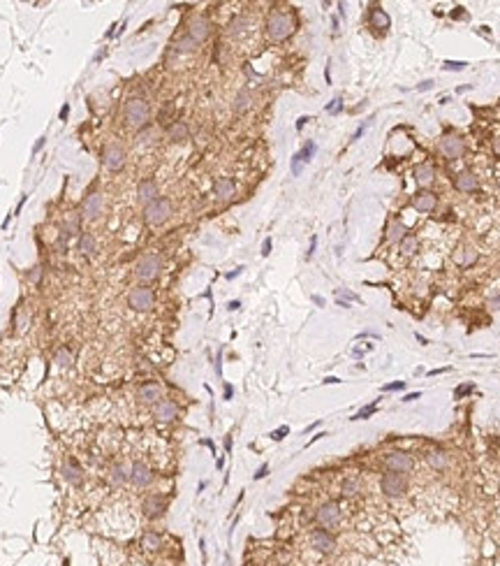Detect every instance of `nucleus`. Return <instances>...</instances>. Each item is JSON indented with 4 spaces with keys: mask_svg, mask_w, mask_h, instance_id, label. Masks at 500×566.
<instances>
[{
    "mask_svg": "<svg viewBox=\"0 0 500 566\" xmlns=\"http://www.w3.org/2000/svg\"><path fill=\"white\" fill-rule=\"evenodd\" d=\"M266 33H269V38L273 42H283V40H287L294 33V19L285 14V12H273L269 16V21H266Z\"/></svg>",
    "mask_w": 500,
    "mask_h": 566,
    "instance_id": "f257e3e1",
    "label": "nucleus"
},
{
    "mask_svg": "<svg viewBox=\"0 0 500 566\" xmlns=\"http://www.w3.org/2000/svg\"><path fill=\"white\" fill-rule=\"evenodd\" d=\"M408 476L405 474H396V471H387L380 478V490L385 492V497L389 499H401L405 492H408Z\"/></svg>",
    "mask_w": 500,
    "mask_h": 566,
    "instance_id": "f03ea898",
    "label": "nucleus"
},
{
    "mask_svg": "<svg viewBox=\"0 0 500 566\" xmlns=\"http://www.w3.org/2000/svg\"><path fill=\"white\" fill-rule=\"evenodd\" d=\"M169 216H172V202L167 198H158L144 209V218L148 225H162L165 221H169Z\"/></svg>",
    "mask_w": 500,
    "mask_h": 566,
    "instance_id": "7ed1b4c3",
    "label": "nucleus"
},
{
    "mask_svg": "<svg viewBox=\"0 0 500 566\" xmlns=\"http://www.w3.org/2000/svg\"><path fill=\"white\" fill-rule=\"evenodd\" d=\"M125 121H128L130 128H144L148 123V105L139 98L130 100L125 105Z\"/></svg>",
    "mask_w": 500,
    "mask_h": 566,
    "instance_id": "20e7f679",
    "label": "nucleus"
},
{
    "mask_svg": "<svg viewBox=\"0 0 500 566\" xmlns=\"http://www.w3.org/2000/svg\"><path fill=\"white\" fill-rule=\"evenodd\" d=\"M385 467L387 471H396V474H408L412 471L415 462L410 457V452H403V450H389L385 455Z\"/></svg>",
    "mask_w": 500,
    "mask_h": 566,
    "instance_id": "39448f33",
    "label": "nucleus"
},
{
    "mask_svg": "<svg viewBox=\"0 0 500 566\" xmlns=\"http://www.w3.org/2000/svg\"><path fill=\"white\" fill-rule=\"evenodd\" d=\"M160 269H162V262H160L158 255H146L137 262V279L144 283L155 281L160 276Z\"/></svg>",
    "mask_w": 500,
    "mask_h": 566,
    "instance_id": "423d86ee",
    "label": "nucleus"
},
{
    "mask_svg": "<svg viewBox=\"0 0 500 566\" xmlns=\"http://www.w3.org/2000/svg\"><path fill=\"white\" fill-rule=\"evenodd\" d=\"M128 304L135 311H151L153 304H155V295H153V290L148 285H139V288H135V290L130 292Z\"/></svg>",
    "mask_w": 500,
    "mask_h": 566,
    "instance_id": "0eeeda50",
    "label": "nucleus"
},
{
    "mask_svg": "<svg viewBox=\"0 0 500 566\" xmlns=\"http://www.w3.org/2000/svg\"><path fill=\"white\" fill-rule=\"evenodd\" d=\"M315 520H318L320 527H336L338 522H341V506L336 504V501H326V504H322L315 511Z\"/></svg>",
    "mask_w": 500,
    "mask_h": 566,
    "instance_id": "6e6552de",
    "label": "nucleus"
},
{
    "mask_svg": "<svg viewBox=\"0 0 500 566\" xmlns=\"http://www.w3.org/2000/svg\"><path fill=\"white\" fill-rule=\"evenodd\" d=\"M438 149H440V153H442L447 161H456V158H461V156H463L465 144H463V139L459 137V135H445V137L440 139Z\"/></svg>",
    "mask_w": 500,
    "mask_h": 566,
    "instance_id": "1a4fd4ad",
    "label": "nucleus"
},
{
    "mask_svg": "<svg viewBox=\"0 0 500 566\" xmlns=\"http://www.w3.org/2000/svg\"><path fill=\"white\" fill-rule=\"evenodd\" d=\"M311 545L322 555H329V552L336 550V538L326 529H315V531H311Z\"/></svg>",
    "mask_w": 500,
    "mask_h": 566,
    "instance_id": "9d476101",
    "label": "nucleus"
},
{
    "mask_svg": "<svg viewBox=\"0 0 500 566\" xmlns=\"http://www.w3.org/2000/svg\"><path fill=\"white\" fill-rule=\"evenodd\" d=\"M151 481H153V471L148 469V464H144V462H135V464L130 467V483H132V485H137V487H146Z\"/></svg>",
    "mask_w": 500,
    "mask_h": 566,
    "instance_id": "9b49d317",
    "label": "nucleus"
},
{
    "mask_svg": "<svg viewBox=\"0 0 500 566\" xmlns=\"http://www.w3.org/2000/svg\"><path fill=\"white\" fill-rule=\"evenodd\" d=\"M153 413H155V418H158L160 422H172V420H176V415H179V406H176V402H172V399H160L158 404L153 406Z\"/></svg>",
    "mask_w": 500,
    "mask_h": 566,
    "instance_id": "f8f14e48",
    "label": "nucleus"
},
{
    "mask_svg": "<svg viewBox=\"0 0 500 566\" xmlns=\"http://www.w3.org/2000/svg\"><path fill=\"white\" fill-rule=\"evenodd\" d=\"M123 165H125V151H123L118 144L107 146V151H105V167L111 169V172H118Z\"/></svg>",
    "mask_w": 500,
    "mask_h": 566,
    "instance_id": "ddd939ff",
    "label": "nucleus"
},
{
    "mask_svg": "<svg viewBox=\"0 0 500 566\" xmlns=\"http://www.w3.org/2000/svg\"><path fill=\"white\" fill-rule=\"evenodd\" d=\"M435 204H438V198H435V193L431 191H419L412 198V207L419 211V214H431L433 209H435Z\"/></svg>",
    "mask_w": 500,
    "mask_h": 566,
    "instance_id": "4468645a",
    "label": "nucleus"
},
{
    "mask_svg": "<svg viewBox=\"0 0 500 566\" xmlns=\"http://www.w3.org/2000/svg\"><path fill=\"white\" fill-rule=\"evenodd\" d=\"M315 151H318L315 142H306V146H303L299 153H294V158H292V174L299 176L301 167L306 165V162H311V158L315 156Z\"/></svg>",
    "mask_w": 500,
    "mask_h": 566,
    "instance_id": "2eb2a0df",
    "label": "nucleus"
},
{
    "mask_svg": "<svg viewBox=\"0 0 500 566\" xmlns=\"http://www.w3.org/2000/svg\"><path fill=\"white\" fill-rule=\"evenodd\" d=\"M102 209H105V198H102L100 193H93V195H88L86 202H83V218L95 221V218L102 214Z\"/></svg>",
    "mask_w": 500,
    "mask_h": 566,
    "instance_id": "dca6fc26",
    "label": "nucleus"
},
{
    "mask_svg": "<svg viewBox=\"0 0 500 566\" xmlns=\"http://www.w3.org/2000/svg\"><path fill=\"white\" fill-rule=\"evenodd\" d=\"M160 198V193H158V184L155 181H151V179H146V181H142L139 184V188H137V200L142 202V204H151V202H155V200Z\"/></svg>",
    "mask_w": 500,
    "mask_h": 566,
    "instance_id": "f3484780",
    "label": "nucleus"
},
{
    "mask_svg": "<svg viewBox=\"0 0 500 566\" xmlns=\"http://www.w3.org/2000/svg\"><path fill=\"white\" fill-rule=\"evenodd\" d=\"M454 186H456V191H461V193H475L479 188V181H477V176L472 174L470 169H463V172L456 174Z\"/></svg>",
    "mask_w": 500,
    "mask_h": 566,
    "instance_id": "a211bd4d",
    "label": "nucleus"
},
{
    "mask_svg": "<svg viewBox=\"0 0 500 566\" xmlns=\"http://www.w3.org/2000/svg\"><path fill=\"white\" fill-rule=\"evenodd\" d=\"M412 176H415V181L422 186V188H426V186L433 184L435 169H433V165H429V162H419V165H415V169H412Z\"/></svg>",
    "mask_w": 500,
    "mask_h": 566,
    "instance_id": "6ab92c4d",
    "label": "nucleus"
},
{
    "mask_svg": "<svg viewBox=\"0 0 500 566\" xmlns=\"http://www.w3.org/2000/svg\"><path fill=\"white\" fill-rule=\"evenodd\" d=\"M213 193H215V198H218L220 202H229V200L234 198L236 186H234V181H232V179L222 176V179H218V181H215V186H213Z\"/></svg>",
    "mask_w": 500,
    "mask_h": 566,
    "instance_id": "aec40b11",
    "label": "nucleus"
},
{
    "mask_svg": "<svg viewBox=\"0 0 500 566\" xmlns=\"http://www.w3.org/2000/svg\"><path fill=\"white\" fill-rule=\"evenodd\" d=\"M209 21H206L204 16H197V19H192L190 21V26H188V35L195 42H202V40H206L209 38Z\"/></svg>",
    "mask_w": 500,
    "mask_h": 566,
    "instance_id": "412c9836",
    "label": "nucleus"
},
{
    "mask_svg": "<svg viewBox=\"0 0 500 566\" xmlns=\"http://www.w3.org/2000/svg\"><path fill=\"white\" fill-rule=\"evenodd\" d=\"M144 513H146V518H160V515L165 513V499L160 497V494H151V497H146Z\"/></svg>",
    "mask_w": 500,
    "mask_h": 566,
    "instance_id": "4be33fe9",
    "label": "nucleus"
},
{
    "mask_svg": "<svg viewBox=\"0 0 500 566\" xmlns=\"http://www.w3.org/2000/svg\"><path fill=\"white\" fill-rule=\"evenodd\" d=\"M139 399L144 402V404H158L160 399H162V388H160L158 383H146L144 388L139 390Z\"/></svg>",
    "mask_w": 500,
    "mask_h": 566,
    "instance_id": "5701e85b",
    "label": "nucleus"
},
{
    "mask_svg": "<svg viewBox=\"0 0 500 566\" xmlns=\"http://www.w3.org/2000/svg\"><path fill=\"white\" fill-rule=\"evenodd\" d=\"M371 26L378 28V31H387L392 26V16L387 14L382 7H373L371 9Z\"/></svg>",
    "mask_w": 500,
    "mask_h": 566,
    "instance_id": "b1692460",
    "label": "nucleus"
},
{
    "mask_svg": "<svg viewBox=\"0 0 500 566\" xmlns=\"http://www.w3.org/2000/svg\"><path fill=\"white\" fill-rule=\"evenodd\" d=\"M426 464L431 469H435V471H442V469H447V464H449V459H447V455L442 450H431V452H426Z\"/></svg>",
    "mask_w": 500,
    "mask_h": 566,
    "instance_id": "393cba45",
    "label": "nucleus"
},
{
    "mask_svg": "<svg viewBox=\"0 0 500 566\" xmlns=\"http://www.w3.org/2000/svg\"><path fill=\"white\" fill-rule=\"evenodd\" d=\"M408 235V230H405V225H403L401 221H392L389 225H387V239L392 242V244H401V239Z\"/></svg>",
    "mask_w": 500,
    "mask_h": 566,
    "instance_id": "a878e982",
    "label": "nucleus"
},
{
    "mask_svg": "<svg viewBox=\"0 0 500 566\" xmlns=\"http://www.w3.org/2000/svg\"><path fill=\"white\" fill-rule=\"evenodd\" d=\"M398 246H401V253L405 258H412V255L419 251V239H417V235H410L408 232V235L401 239V244Z\"/></svg>",
    "mask_w": 500,
    "mask_h": 566,
    "instance_id": "bb28decb",
    "label": "nucleus"
},
{
    "mask_svg": "<svg viewBox=\"0 0 500 566\" xmlns=\"http://www.w3.org/2000/svg\"><path fill=\"white\" fill-rule=\"evenodd\" d=\"M142 548L148 552H155L162 548V536L155 534V531H146L144 536H142Z\"/></svg>",
    "mask_w": 500,
    "mask_h": 566,
    "instance_id": "cd10ccee",
    "label": "nucleus"
},
{
    "mask_svg": "<svg viewBox=\"0 0 500 566\" xmlns=\"http://www.w3.org/2000/svg\"><path fill=\"white\" fill-rule=\"evenodd\" d=\"M475 260H477V251L475 248H461V251L454 253V262L461 265V267H470Z\"/></svg>",
    "mask_w": 500,
    "mask_h": 566,
    "instance_id": "c85d7f7f",
    "label": "nucleus"
},
{
    "mask_svg": "<svg viewBox=\"0 0 500 566\" xmlns=\"http://www.w3.org/2000/svg\"><path fill=\"white\" fill-rule=\"evenodd\" d=\"M63 478L68 483H72V485H79L81 483V469L76 467L74 462H65L63 464Z\"/></svg>",
    "mask_w": 500,
    "mask_h": 566,
    "instance_id": "c756f323",
    "label": "nucleus"
},
{
    "mask_svg": "<svg viewBox=\"0 0 500 566\" xmlns=\"http://www.w3.org/2000/svg\"><path fill=\"white\" fill-rule=\"evenodd\" d=\"M188 135H190V130L183 121H176L169 125V139L172 142H183V139H188Z\"/></svg>",
    "mask_w": 500,
    "mask_h": 566,
    "instance_id": "7c9ffc66",
    "label": "nucleus"
},
{
    "mask_svg": "<svg viewBox=\"0 0 500 566\" xmlns=\"http://www.w3.org/2000/svg\"><path fill=\"white\" fill-rule=\"evenodd\" d=\"M95 237H93L91 232H83L81 237H79V251L83 253V255H93L95 253Z\"/></svg>",
    "mask_w": 500,
    "mask_h": 566,
    "instance_id": "2f4dec72",
    "label": "nucleus"
},
{
    "mask_svg": "<svg viewBox=\"0 0 500 566\" xmlns=\"http://www.w3.org/2000/svg\"><path fill=\"white\" fill-rule=\"evenodd\" d=\"M250 107V93L248 91H239L236 93V98H234V112H246V109Z\"/></svg>",
    "mask_w": 500,
    "mask_h": 566,
    "instance_id": "473e14b6",
    "label": "nucleus"
},
{
    "mask_svg": "<svg viewBox=\"0 0 500 566\" xmlns=\"http://www.w3.org/2000/svg\"><path fill=\"white\" fill-rule=\"evenodd\" d=\"M359 487H361L359 478H357V476H350V478H345V483H343V494H345V497H352V494L359 492Z\"/></svg>",
    "mask_w": 500,
    "mask_h": 566,
    "instance_id": "72a5a7b5",
    "label": "nucleus"
},
{
    "mask_svg": "<svg viewBox=\"0 0 500 566\" xmlns=\"http://www.w3.org/2000/svg\"><path fill=\"white\" fill-rule=\"evenodd\" d=\"M375 411H378V402H373V404H366L361 411H357V413L352 415V420H366V418H371Z\"/></svg>",
    "mask_w": 500,
    "mask_h": 566,
    "instance_id": "f704fd0d",
    "label": "nucleus"
},
{
    "mask_svg": "<svg viewBox=\"0 0 500 566\" xmlns=\"http://www.w3.org/2000/svg\"><path fill=\"white\" fill-rule=\"evenodd\" d=\"M111 481H114V483L130 481V469H125V467H114V471H111Z\"/></svg>",
    "mask_w": 500,
    "mask_h": 566,
    "instance_id": "c9c22d12",
    "label": "nucleus"
},
{
    "mask_svg": "<svg viewBox=\"0 0 500 566\" xmlns=\"http://www.w3.org/2000/svg\"><path fill=\"white\" fill-rule=\"evenodd\" d=\"M465 65L468 63H463V61H445L442 70H447V72H461V70H465Z\"/></svg>",
    "mask_w": 500,
    "mask_h": 566,
    "instance_id": "e433bc0d",
    "label": "nucleus"
},
{
    "mask_svg": "<svg viewBox=\"0 0 500 566\" xmlns=\"http://www.w3.org/2000/svg\"><path fill=\"white\" fill-rule=\"evenodd\" d=\"M56 362H58V364H63V367H68V364H72V355H70L65 348H61V351L56 353Z\"/></svg>",
    "mask_w": 500,
    "mask_h": 566,
    "instance_id": "4c0bfd02",
    "label": "nucleus"
},
{
    "mask_svg": "<svg viewBox=\"0 0 500 566\" xmlns=\"http://www.w3.org/2000/svg\"><path fill=\"white\" fill-rule=\"evenodd\" d=\"M341 109H343V100L341 98H333L331 102L326 105V112H329V114H338Z\"/></svg>",
    "mask_w": 500,
    "mask_h": 566,
    "instance_id": "58836bf2",
    "label": "nucleus"
},
{
    "mask_svg": "<svg viewBox=\"0 0 500 566\" xmlns=\"http://www.w3.org/2000/svg\"><path fill=\"white\" fill-rule=\"evenodd\" d=\"M403 388H405V381H394V383L382 385V390H385V392H396V390H403Z\"/></svg>",
    "mask_w": 500,
    "mask_h": 566,
    "instance_id": "ea45409f",
    "label": "nucleus"
},
{
    "mask_svg": "<svg viewBox=\"0 0 500 566\" xmlns=\"http://www.w3.org/2000/svg\"><path fill=\"white\" fill-rule=\"evenodd\" d=\"M287 432H289V427H287V425H283L281 429H276V432H271V439H273V441H283V439L287 436Z\"/></svg>",
    "mask_w": 500,
    "mask_h": 566,
    "instance_id": "a19ab883",
    "label": "nucleus"
},
{
    "mask_svg": "<svg viewBox=\"0 0 500 566\" xmlns=\"http://www.w3.org/2000/svg\"><path fill=\"white\" fill-rule=\"evenodd\" d=\"M195 44H197V42H195L192 38H185V40H181V42H179V49H183V51H190V49H195Z\"/></svg>",
    "mask_w": 500,
    "mask_h": 566,
    "instance_id": "79ce46f5",
    "label": "nucleus"
},
{
    "mask_svg": "<svg viewBox=\"0 0 500 566\" xmlns=\"http://www.w3.org/2000/svg\"><path fill=\"white\" fill-rule=\"evenodd\" d=\"M266 474H269V464H262V467L255 471V476H252V478H255V481H259V478H264Z\"/></svg>",
    "mask_w": 500,
    "mask_h": 566,
    "instance_id": "37998d69",
    "label": "nucleus"
},
{
    "mask_svg": "<svg viewBox=\"0 0 500 566\" xmlns=\"http://www.w3.org/2000/svg\"><path fill=\"white\" fill-rule=\"evenodd\" d=\"M433 88V79H426V81H422V84L417 86V91H431Z\"/></svg>",
    "mask_w": 500,
    "mask_h": 566,
    "instance_id": "c03bdc74",
    "label": "nucleus"
},
{
    "mask_svg": "<svg viewBox=\"0 0 500 566\" xmlns=\"http://www.w3.org/2000/svg\"><path fill=\"white\" fill-rule=\"evenodd\" d=\"M39 274H42V269H39V267H33V272H31V274H28V279H31V281H35V283H37V281H39Z\"/></svg>",
    "mask_w": 500,
    "mask_h": 566,
    "instance_id": "a18cd8bd",
    "label": "nucleus"
},
{
    "mask_svg": "<svg viewBox=\"0 0 500 566\" xmlns=\"http://www.w3.org/2000/svg\"><path fill=\"white\" fill-rule=\"evenodd\" d=\"M489 306H491V309H500V292H498V295H493V297L489 299Z\"/></svg>",
    "mask_w": 500,
    "mask_h": 566,
    "instance_id": "49530a36",
    "label": "nucleus"
},
{
    "mask_svg": "<svg viewBox=\"0 0 500 566\" xmlns=\"http://www.w3.org/2000/svg\"><path fill=\"white\" fill-rule=\"evenodd\" d=\"M269 253H271V239L266 237L264 244H262V255H269Z\"/></svg>",
    "mask_w": 500,
    "mask_h": 566,
    "instance_id": "de8ad7c7",
    "label": "nucleus"
},
{
    "mask_svg": "<svg viewBox=\"0 0 500 566\" xmlns=\"http://www.w3.org/2000/svg\"><path fill=\"white\" fill-rule=\"evenodd\" d=\"M419 397H422V392H410V395L403 397V402H415V399H419Z\"/></svg>",
    "mask_w": 500,
    "mask_h": 566,
    "instance_id": "09e8293b",
    "label": "nucleus"
},
{
    "mask_svg": "<svg viewBox=\"0 0 500 566\" xmlns=\"http://www.w3.org/2000/svg\"><path fill=\"white\" fill-rule=\"evenodd\" d=\"M336 295H343V297H348V299H357V295L350 290H336Z\"/></svg>",
    "mask_w": 500,
    "mask_h": 566,
    "instance_id": "8fccbe9b",
    "label": "nucleus"
},
{
    "mask_svg": "<svg viewBox=\"0 0 500 566\" xmlns=\"http://www.w3.org/2000/svg\"><path fill=\"white\" fill-rule=\"evenodd\" d=\"M470 390H472V385H461V388L456 390V397H461L463 392H470Z\"/></svg>",
    "mask_w": 500,
    "mask_h": 566,
    "instance_id": "3c124183",
    "label": "nucleus"
},
{
    "mask_svg": "<svg viewBox=\"0 0 500 566\" xmlns=\"http://www.w3.org/2000/svg\"><path fill=\"white\" fill-rule=\"evenodd\" d=\"M306 121H308V116H301V119L296 121V130H301L303 125H306Z\"/></svg>",
    "mask_w": 500,
    "mask_h": 566,
    "instance_id": "603ef678",
    "label": "nucleus"
},
{
    "mask_svg": "<svg viewBox=\"0 0 500 566\" xmlns=\"http://www.w3.org/2000/svg\"><path fill=\"white\" fill-rule=\"evenodd\" d=\"M493 151H496V156H500V137L493 139Z\"/></svg>",
    "mask_w": 500,
    "mask_h": 566,
    "instance_id": "864d4df0",
    "label": "nucleus"
},
{
    "mask_svg": "<svg viewBox=\"0 0 500 566\" xmlns=\"http://www.w3.org/2000/svg\"><path fill=\"white\" fill-rule=\"evenodd\" d=\"M68 112H70V105H63V109H61V119H63V121L68 119Z\"/></svg>",
    "mask_w": 500,
    "mask_h": 566,
    "instance_id": "5fc2aeb1",
    "label": "nucleus"
},
{
    "mask_svg": "<svg viewBox=\"0 0 500 566\" xmlns=\"http://www.w3.org/2000/svg\"><path fill=\"white\" fill-rule=\"evenodd\" d=\"M42 146H44V137H39V139H37V144H35V149H33V153H37L39 149H42Z\"/></svg>",
    "mask_w": 500,
    "mask_h": 566,
    "instance_id": "6e6d98bb",
    "label": "nucleus"
},
{
    "mask_svg": "<svg viewBox=\"0 0 500 566\" xmlns=\"http://www.w3.org/2000/svg\"><path fill=\"white\" fill-rule=\"evenodd\" d=\"M315 244H318V237H313V239H311V251H308V258H311L313 253H315Z\"/></svg>",
    "mask_w": 500,
    "mask_h": 566,
    "instance_id": "4d7b16f0",
    "label": "nucleus"
},
{
    "mask_svg": "<svg viewBox=\"0 0 500 566\" xmlns=\"http://www.w3.org/2000/svg\"><path fill=\"white\" fill-rule=\"evenodd\" d=\"M239 306H241V302H236V299H234V302H229V306H227V309H229V311H236Z\"/></svg>",
    "mask_w": 500,
    "mask_h": 566,
    "instance_id": "13d9d810",
    "label": "nucleus"
},
{
    "mask_svg": "<svg viewBox=\"0 0 500 566\" xmlns=\"http://www.w3.org/2000/svg\"><path fill=\"white\" fill-rule=\"evenodd\" d=\"M232 385H225V399H232Z\"/></svg>",
    "mask_w": 500,
    "mask_h": 566,
    "instance_id": "bf43d9fd",
    "label": "nucleus"
},
{
    "mask_svg": "<svg viewBox=\"0 0 500 566\" xmlns=\"http://www.w3.org/2000/svg\"><path fill=\"white\" fill-rule=\"evenodd\" d=\"M364 130H366V125H361V128H359V130L355 132V137H352V139H359V137H361V135H364Z\"/></svg>",
    "mask_w": 500,
    "mask_h": 566,
    "instance_id": "052dcab7",
    "label": "nucleus"
},
{
    "mask_svg": "<svg viewBox=\"0 0 500 566\" xmlns=\"http://www.w3.org/2000/svg\"><path fill=\"white\" fill-rule=\"evenodd\" d=\"M324 383H341V378H336V376H329V378H324Z\"/></svg>",
    "mask_w": 500,
    "mask_h": 566,
    "instance_id": "680f3d73",
    "label": "nucleus"
}]
</instances>
